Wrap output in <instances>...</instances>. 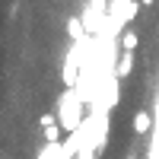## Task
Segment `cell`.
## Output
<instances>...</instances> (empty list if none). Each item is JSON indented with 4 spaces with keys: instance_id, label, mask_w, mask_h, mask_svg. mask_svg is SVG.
Here are the masks:
<instances>
[{
    "instance_id": "1",
    "label": "cell",
    "mask_w": 159,
    "mask_h": 159,
    "mask_svg": "<svg viewBox=\"0 0 159 159\" xmlns=\"http://www.w3.org/2000/svg\"><path fill=\"white\" fill-rule=\"evenodd\" d=\"M83 96L80 89H64V96L57 99V124L64 127V134H73V130L83 127Z\"/></svg>"
},
{
    "instance_id": "2",
    "label": "cell",
    "mask_w": 159,
    "mask_h": 159,
    "mask_svg": "<svg viewBox=\"0 0 159 159\" xmlns=\"http://www.w3.org/2000/svg\"><path fill=\"white\" fill-rule=\"evenodd\" d=\"M140 13V0H108V10H105V32H108V42L115 35H124V25L130 19H137Z\"/></svg>"
},
{
    "instance_id": "3",
    "label": "cell",
    "mask_w": 159,
    "mask_h": 159,
    "mask_svg": "<svg viewBox=\"0 0 159 159\" xmlns=\"http://www.w3.org/2000/svg\"><path fill=\"white\" fill-rule=\"evenodd\" d=\"M153 127H156V115H150L147 108H140L134 115V134H150Z\"/></svg>"
},
{
    "instance_id": "4",
    "label": "cell",
    "mask_w": 159,
    "mask_h": 159,
    "mask_svg": "<svg viewBox=\"0 0 159 159\" xmlns=\"http://www.w3.org/2000/svg\"><path fill=\"white\" fill-rule=\"evenodd\" d=\"M130 70H134V51H121L118 64H115V76L124 80V76H130Z\"/></svg>"
},
{
    "instance_id": "5",
    "label": "cell",
    "mask_w": 159,
    "mask_h": 159,
    "mask_svg": "<svg viewBox=\"0 0 159 159\" xmlns=\"http://www.w3.org/2000/svg\"><path fill=\"white\" fill-rule=\"evenodd\" d=\"M35 159H64V140L61 143H42Z\"/></svg>"
},
{
    "instance_id": "6",
    "label": "cell",
    "mask_w": 159,
    "mask_h": 159,
    "mask_svg": "<svg viewBox=\"0 0 159 159\" xmlns=\"http://www.w3.org/2000/svg\"><path fill=\"white\" fill-rule=\"evenodd\" d=\"M83 32H86L83 19H80V16H70V19H67V35H70L73 45H83Z\"/></svg>"
},
{
    "instance_id": "7",
    "label": "cell",
    "mask_w": 159,
    "mask_h": 159,
    "mask_svg": "<svg viewBox=\"0 0 159 159\" xmlns=\"http://www.w3.org/2000/svg\"><path fill=\"white\" fill-rule=\"evenodd\" d=\"M137 45H140V35H137L134 29H127V32L121 35V51H137Z\"/></svg>"
},
{
    "instance_id": "8",
    "label": "cell",
    "mask_w": 159,
    "mask_h": 159,
    "mask_svg": "<svg viewBox=\"0 0 159 159\" xmlns=\"http://www.w3.org/2000/svg\"><path fill=\"white\" fill-rule=\"evenodd\" d=\"M61 134H64V127H61V124L45 127V130H42V140H45V143H61Z\"/></svg>"
},
{
    "instance_id": "9",
    "label": "cell",
    "mask_w": 159,
    "mask_h": 159,
    "mask_svg": "<svg viewBox=\"0 0 159 159\" xmlns=\"http://www.w3.org/2000/svg\"><path fill=\"white\" fill-rule=\"evenodd\" d=\"M38 124H42V130H45V127H54V124H57V111H45L42 118H38Z\"/></svg>"
},
{
    "instance_id": "10",
    "label": "cell",
    "mask_w": 159,
    "mask_h": 159,
    "mask_svg": "<svg viewBox=\"0 0 159 159\" xmlns=\"http://www.w3.org/2000/svg\"><path fill=\"white\" fill-rule=\"evenodd\" d=\"M140 3H143V7H150V3H153V0H140Z\"/></svg>"
}]
</instances>
